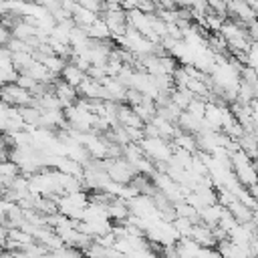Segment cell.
Instances as JSON below:
<instances>
[{
	"label": "cell",
	"instance_id": "obj_1",
	"mask_svg": "<svg viewBox=\"0 0 258 258\" xmlns=\"http://www.w3.org/2000/svg\"><path fill=\"white\" fill-rule=\"evenodd\" d=\"M0 99L4 103L12 105V107H22V105H32L34 103V95L28 89L20 87L16 81L6 83V85L0 87Z\"/></svg>",
	"mask_w": 258,
	"mask_h": 258
},
{
	"label": "cell",
	"instance_id": "obj_2",
	"mask_svg": "<svg viewBox=\"0 0 258 258\" xmlns=\"http://www.w3.org/2000/svg\"><path fill=\"white\" fill-rule=\"evenodd\" d=\"M52 93L58 97V101L62 103L64 109L71 107V105H75V103L79 101V91H77V87H73L71 83H67L60 75L52 81Z\"/></svg>",
	"mask_w": 258,
	"mask_h": 258
},
{
	"label": "cell",
	"instance_id": "obj_6",
	"mask_svg": "<svg viewBox=\"0 0 258 258\" xmlns=\"http://www.w3.org/2000/svg\"><path fill=\"white\" fill-rule=\"evenodd\" d=\"M81 6H85L87 10L95 12V14H101L105 8H107V2L105 0H77Z\"/></svg>",
	"mask_w": 258,
	"mask_h": 258
},
{
	"label": "cell",
	"instance_id": "obj_4",
	"mask_svg": "<svg viewBox=\"0 0 258 258\" xmlns=\"http://www.w3.org/2000/svg\"><path fill=\"white\" fill-rule=\"evenodd\" d=\"M73 22L77 24V26H83V28H87V26H91L97 18H99V14H95V12H91V10H87L85 6H81L79 2L73 6Z\"/></svg>",
	"mask_w": 258,
	"mask_h": 258
},
{
	"label": "cell",
	"instance_id": "obj_7",
	"mask_svg": "<svg viewBox=\"0 0 258 258\" xmlns=\"http://www.w3.org/2000/svg\"><path fill=\"white\" fill-rule=\"evenodd\" d=\"M10 38H12V30L0 22V46H6Z\"/></svg>",
	"mask_w": 258,
	"mask_h": 258
},
{
	"label": "cell",
	"instance_id": "obj_8",
	"mask_svg": "<svg viewBox=\"0 0 258 258\" xmlns=\"http://www.w3.org/2000/svg\"><path fill=\"white\" fill-rule=\"evenodd\" d=\"M248 191H250L252 200L258 204V181H256V183H252V185H248Z\"/></svg>",
	"mask_w": 258,
	"mask_h": 258
},
{
	"label": "cell",
	"instance_id": "obj_5",
	"mask_svg": "<svg viewBox=\"0 0 258 258\" xmlns=\"http://www.w3.org/2000/svg\"><path fill=\"white\" fill-rule=\"evenodd\" d=\"M87 34H89L91 38H109V36H111V30H109L107 22L99 16L91 26H87Z\"/></svg>",
	"mask_w": 258,
	"mask_h": 258
},
{
	"label": "cell",
	"instance_id": "obj_3",
	"mask_svg": "<svg viewBox=\"0 0 258 258\" xmlns=\"http://www.w3.org/2000/svg\"><path fill=\"white\" fill-rule=\"evenodd\" d=\"M60 77H62L67 83H71L73 87H79V85L87 79V71H83L77 62L67 60V64H64V67H62V71H60Z\"/></svg>",
	"mask_w": 258,
	"mask_h": 258
}]
</instances>
